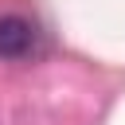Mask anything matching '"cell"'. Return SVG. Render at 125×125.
I'll return each instance as SVG.
<instances>
[{"instance_id":"1","label":"cell","mask_w":125,"mask_h":125,"mask_svg":"<svg viewBox=\"0 0 125 125\" xmlns=\"http://www.w3.org/2000/svg\"><path fill=\"white\" fill-rule=\"evenodd\" d=\"M39 55V27L23 16H0V59L23 62Z\"/></svg>"}]
</instances>
